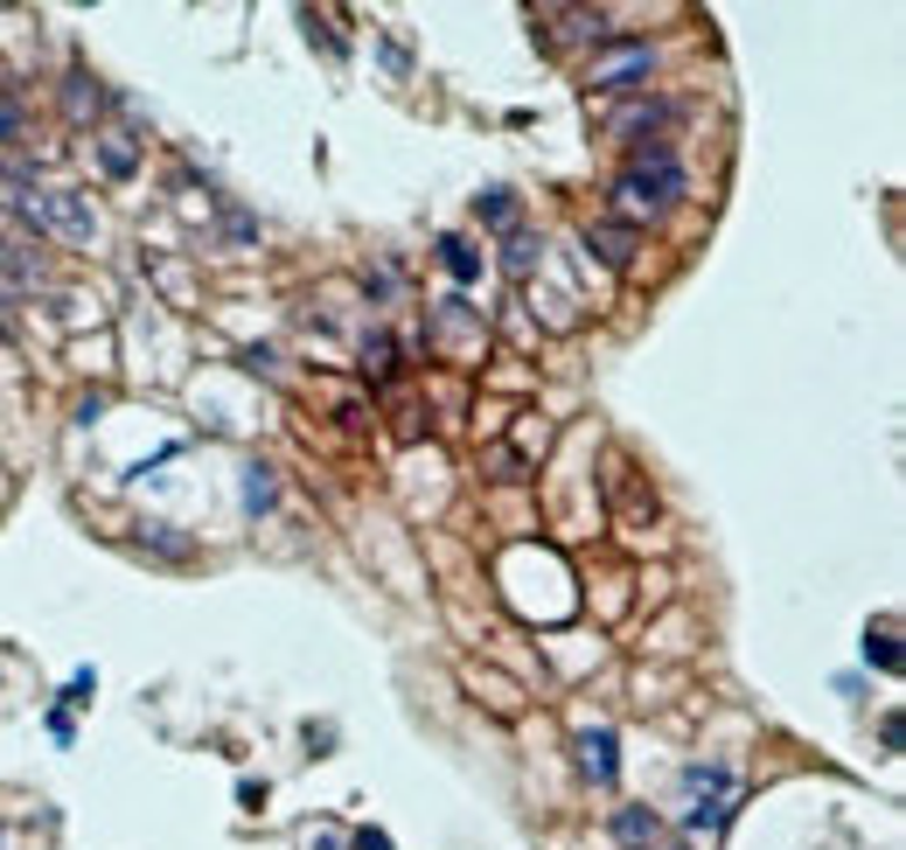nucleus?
I'll return each instance as SVG.
<instances>
[{"instance_id": "f257e3e1", "label": "nucleus", "mask_w": 906, "mask_h": 850, "mask_svg": "<svg viewBox=\"0 0 906 850\" xmlns=\"http://www.w3.org/2000/svg\"><path fill=\"white\" fill-rule=\"evenodd\" d=\"M14 210L29 217L36 230H49V238H63V244H91L98 238V217H91L84 196H36V189H21Z\"/></svg>"}, {"instance_id": "f03ea898", "label": "nucleus", "mask_w": 906, "mask_h": 850, "mask_svg": "<svg viewBox=\"0 0 906 850\" xmlns=\"http://www.w3.org/2000/svg\"><path fill=\"white\" fill-rule=\"evenodd\" d=\"M614 196L628 202V210H656V202H677V196H684V168H677V153L656 147L649 161H635L628 174H620Z\"/></svg>"}, {"instance_id": "7ed1b4c3", "label": "nucleus", "mask_w": 906, "mask_h": 850, "mask_svg": "<svg viewBox=\"0 0 906 850\" xmlns=\"http://www.w3.org/2000/svg\"><path fill=\"white\" fill-rule=\"evenodd\" d=\"M690 794H697V802H690V830H718V822H725V802H733V794H739V781H733V767H690Z\"/></svg>"}, {"instance_id": "20e7f679", "label": "nucleus", "mask_w": 906, "mask_h": 850, "mask_svg": "<svg viewBox=\"0 0 906 850\" xmlns=\"http://www.w3.org/2000/svg\"><path fill=\"white\" fill-rule=\"evenodd\" d=\"M649 42H620V49H607V57H593V77H586V84L593 91H628L635 84V77H649Z\"/></svg>"}, {"instance_id": "39448f33", "label": "nucleus", "mask_w": 906, "mask_h": 850, "mask_svg": "<svg viewBox=\"0 0 906 850\" xmlns=\"http://www.w3.org/2000/svg\"><path fill=\"white\" fill-rule=\"evenodd\" d=\"M544 21H558L565 42H607V14H586V8H544Z\"/></svg>"}, {"instance_id": "423d86ee", "label": "nucleus", "mask_w": 906, "mask_h": 850, "mask_svg": "<svg viewBox=\"0 0 906 850\" xmlns=\"http://www.w3.org/2000/svg\"><path fill=\"white\" fill-rule=\"evenodd\" d=\"M586 251H600L607 266H628V259H635V230H628V223H593V230H586Z\"/></svg>"}, {"instance_id": "0eeeda50", "label": "nucleus", "mask_w": 906, "mask_h": 850, "mask_svg": "<svg viewBox=\"0 0 906 850\" xmlns=\"http://www.w3.org/2000/svg\"><path fill=\"white\" fill-rule=\"evenodd\" d=\"M579 767H586L593 781H614V732H607V726L579 732Z\"/></svg>"}, {"instance_id": "6e6552de", "label": "nucleus", "mask_w": 906, "mask_h": 850, "mask_svg": "<svg viewBox=\"0 0 906 850\" xmlns=\"http://www.w3.org/2000/svg\"><path fill=\"white\" fill-rule=\"evenodd\" d=\"M656 830H663V822H656L649 809H620V816H614V837L628 843V850H641V843H656Z\"/></svg>"}, {"instance_id": "1a4fd4ad", "label": "nucleus", "mask_w": 906, "mask_h": 850, "mask_svg": "<svg viewBox=\"0 0 906 850\" xmlns=\"http://www.w3.org/2000/svg\"><path fill=\"white\" fill-rule=\"evenodd\" d=\"M63 112H70V119H91V112H98V84H91L84 70H77L70 84H63Z\"/></svg>"}, {"instance_id": "9d476101", "label": "nucleus", "mask_w": 906, "mask_h": 850, "mask_svg": "<svg viewBox=\"0 0 906 850\" xmlns=\"http://www.w3.org/2000/svg\"><path fill=\"white\" fill-rule=\"evenodd\" d=\"M656 126H669V106H635L620 119V133H656Z\"/></svg>"}, {"instance_id": "9b49d317", "label": "nucleus", "mask_w": 906, "mask_h": 850, "mask_svg": "<svg viewBox=\"0 0 906 850\" xmlns=\"http://www.w3.org/2000/svg\"><path fill=\"white\" fill-rule=\"evenodd\" d=\"M439 251H447V272H454V279H475V272H481V259H475V251L460 244V238H447Z\"/></svg>"}, {"instance_id": "f8f14e48", "label": "nucleus", "mask_w": 906, "mask_h": 850, "mask_svg": "<svg viewBox=\"0 0 906 850\" xmlns=\"http://www.w3.org/2000/svg\"><path fill=\"white\" fill-rule=\"evenodd\" d=\"M537 266V244L530 238H509V272H530Z\"/></svg>"}, {"instance_id": "ddd939ff", "label": "nucleus", "mask_w": 906, "mask_h": 850, "mask_svg": "<svg viewBox=\"0 0 906 850\" xmlns=\"http://www.w3.org/2000/svg\"><path fill=\"white\" fill-rule=\"evenodd\" d=\"M481 217H488V223H509V217H516V202H509V196L496 189V196H488V202H481Z\"/></svg>"}, {"instance_id": "4468645a", "label": "nucleus", "mask_w": 906, "mask_h": 850, "mask_svg": "<svg viewBox=\"0 0 906 850\" xmlns=\"http://www.w3.org/2000/svg\"><path fill=\"white\" fill-rule=\"evenodd\" d=\"M872 656H878V669H899V656H893V621H878V649H872Z\"/></svg>"}, {"instance_id": "2eb2a0df", "label": "nucleus", "mask_w": 906, "mask_h": 850, "mask_svg": "<svg viewBox=\"0 0 906 850\" xmlns=\"http://www.w3.org/2000/svg\"><path fill=\"white\" fill-rule=\"evenodd\" d=\"M106 168H112V174H133V147L112 140V147H106Z\"/></svg>"}, {"instance_id": "dca6fc26", "label": "nucleus", "mask_w": 906, "mask_h": 850, "mask_svg": "<svg viewBox=\"0 0 906 850\" xmlns=\"http://www.w3.org/2000/svg\"><path fill=\"white\" fill-rule=\"evenodd\" d=\"M0 140H21V112L8 106V98H0Z\"/></svg>"}, {"instance_id": "f3484780", "label": "nucleus", "mask_w": 906, "mask_h": 850, "mask_svg": "<svg viewBox=\"0 0 906 850\" xmlns=\"http://www.w3.org/2000/svg\"><path fill=\"white\" fill-rule=\"evenodd\" d=\"M356 850H391V843H384V837H356Z\"/></svg>"}, {"instance_id": "a211bd4d", "label": "nucleus", "mask_w": 906, "mask_h": 850, "mask_svg": "<svg viewBox=\"0 0 906 850\" xmlns=\"http://www.w3.org/2000/svg\"><path fill=\"white\" fill-rule=\"evenodd\" d=\"M321 850H342V843H335V837H321Z\"/></svg>"}, {"instance_id": "6ab92c4d", "label": "nucleus", "mask_w": 906, "mask_h": 850, "mask_svg": "<svg viewBox=\"0 0 906 850\" xmlns=\"http://www.w3.org/2000/svg\"><path fill=\"white\" fill-rule=\"evenodd\" d=\"M0 272H8V244H0Z\"/></svg>"}]
</instances>
